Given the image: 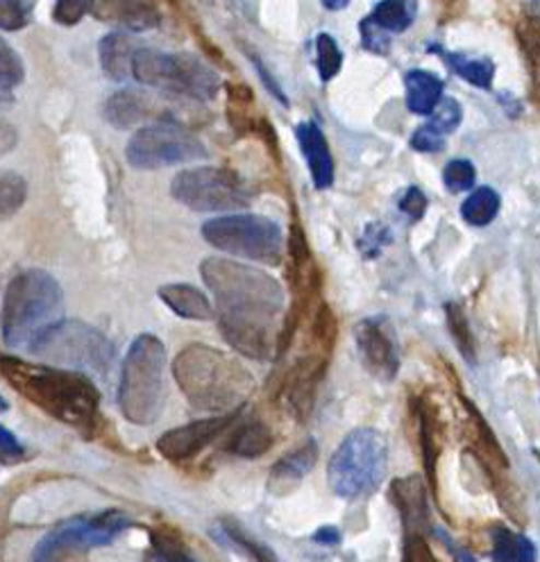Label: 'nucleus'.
<instances>
[{
	"label": "nucleus",
	"mask_w": 540,
	"mask_h": 562,
	"mask_svg": "<svg viewBox=\"0 0 540 562\" xmlns=\"http://www.w3.org/2000/svg\"><path fill=\"white\" fill-rule=\"evenodd\" d=\"M204 286L219 306V329L230 346L248 359L270 361L280 354L278 318L284 289L268 272L221 257L200 264Z\"/></svg>",
	"instance_id": "obj_1"
},
{
	"label": "nucleus",
	"mask_w": 540,
	"mask_h": 562,
	"mask_svg": "<svg viewBox=\"0 0 540 562\" xmlns=\"http://www.w3.org/2000/svg\"><path fill=\"white\" fill-rule=\"evenodd\" d=\"M0 374L27 401L78 431L94 429L101 395L82 372L59 370L0 354Z\"/></svg>",
	"instance_id": "obj_2"
},
{
	"label": "nucleus",
	"mask_w": 540,
	"mask_h": 562,
	"mask_svg": "<svg viewBox=\"0 0 540 562\" xmlns=\"http://www.w3.org/2000/svg\"><path fill=\"white\" fill-rule=\"evenodd\" d=\"M173 377L193 409L209 413L238 411L255 390L253 374L242 361L200 342L175 356Z\"/></svg>",
	"instance_id": "obj_3"
},
{
	"label": "nucleus",
	"mask_w": 540,
	"mask_h": 562,
	"mask_svg": "<svg viewBox=\"0 0 540 562\" xmlns=\"http://www.w3.org/2000/svg\"><path fill=\"white\" fill-rule=\"evenodd\" d=\"M64 293L59 281L46 270H25L16 274L5 293L0 329L5 346L30 350L35 340L62 320Z\"/></svg>",
	"instance_id": "obj_4"
},
{
	"label": "nucleus",
	"mask_w": 540,
	"mask_h": 562,
	"mask_svg": "<svg viewBox=\"0 0 540 562\" xmlns=\"http://www.w3.org/2000/svg\"><path fill=\"white\" fill-rule=\"evenodd\" d=\"M164 342L153 333H141L126 354L118 384V406L126 420L139 426L153 424L164 406Z\"/></svg>",
	"instance_id": "obj_5"
},
{
	"label": "nucleus",
	"mask_w": 540,
	"mask_h": 562,
	"mask_svg": "<svg viewBox=\"0 0 540 562\" xmlns=\"http://www.w3.org/2000/svg\"><path fill=\"white\" fill-rule=\"evenodd\" d=\"M139 84L173 96L209 103L223 86L219 73L187 52H162L155 48H137L132 57V75Z\"/></svg>",
	"instance_id": "obj_6"
},
{
	"label": "nucleus",
	"mask_w": 540,
	"mask_h": 562,
	"mask_svg": "<svg viewBox=\"0 0 540 562\" xmlns=\"http://www.w3.org/2000/svg\"><path fill=\"white\" fill-rule=\"evenodd\" d=\"M388 472V443L375 429H356L327 465V481L348 502L375 494Z\"/></svg>",
	"instance_id": "obj_7"
},
{
	"label": "nucleus",
	"mask_w": 540,
	"mask_h": 562,
	"mask_svg": "<svg viewBox=\"0 0 540 562\" xmlns=\"http://www.w3.org/2000/svg\"><path fill=\"white\" fill-rule=\"evenodd\" d=\"M202 238L221 253L250 259L266 266H280L284 255V236L278 223L266 215L234 213L221 215L202 225Z\"/></svg>",
	"instance_id": "obj_8"
},
{
	"label": "nucleus",
	"mask_w": 540,
	"mask_h": 562,
	"mask_svg": "<svg viewBox=\"0 0 540 562\" xmlns=\"http://www.w3.org/2000/svg\"><path fill=\"white\" fill-rule=\"evenodd\" d=\"M132 526V517L121 511L71 517L57 524L39 540L33 551V562H67L78 553L114 542Z\"/></svg>",
	"instance_id": "obj_9"
},
{
	"label": "nucleus",
	"mask_w": 540,
	"mask_h": 562,
	"mask_svg": "<svg viewBox=\"0 0 540 562\" xmlns=\"http://www.w3.org/2000/svg\"><path fill=\"white\" fill-rule=\"evenodd\" d=\"M30 352H35L52 363L69 365L82 374H105L114 361L111 342L94 327L78 320H59L35 340Z\"/></svg>",
	"instance_id": "obj_10"
},
{
	"label": "nucleus",
	"mask_w": 540,
	"mask_h": 562,
	"mask_svg": "<svg viewBox=\"0 0 540 562\" xmlns=\"http://www.w3.org/2000/svg\"><path fill=\"white\" fill-rule=\"evenodd\" d=\"M173 198L193 211H234L253 202V191L246 182L227 168L200 166L175 175L171 184Z\"/></svg>",
	"instance_id": "obj_11"
},
{
	"label": "nucleus",
	"mask_w": 540,
	"mask_h": 562,
	"mask_svg": "<svg viewBox=\"0 0 540 562\" xmlns=\"http://www.w3.org/2000/svg\"><path fill=\"white\" fill-rule=\"evenodd\" d=\"M207 154L204 143L173 120H160L137 130L126 150L130 166L141 171L200 162L207 160Z\"/></svg>",
	"instance_id": "obj_12"
},
{
	"label": "nucleus",
	"mask_w": 540,
	"mask_h": 562,
	"mask_svg": "<svg viewBox=\"0 0 540 562\" xmlns=\"http://www.w3.org/2000/svg\"><path fill=\"white\" fill-rule=\"evenodd\" d=\"M354 340L359 356L375 379L388 384L398 377L402 354L398 331L391 320L386 316L364 318L354 327Z\"/></svg>",
	"instance_id": "obj_13"
},
{
	"label": "nucleus",
	"mask_w": 540,
	"mask_h": 562,
	"mask_svg": "<svg viewBox=\"0 0 540 562\" xmlns=\"http://www.w3.org/2000/svg\"><path fill=\"white\" fill-rule=\"evenodd\" d=\"M418 16V0H379L375 10L362 21L364 48L377 55H386L391 48V37L402 35Z\"/></svg>",
	"instance_id": "obj_14"
},
{
	"label": "nucleus",
	"mask_w": 540,
	"mask_h": 562,
	"mask_svg": "<svg viewBox=\"0 0 540 562\" xmlns=\"http://www.w3.org/2000/svg\"><path fill=\"white\" fill-rule=\"evenodd\" d=\"M236 415H238V411H232V413H223L216 418L193 422V424L177 426L162 435L157 443V449L164 458H168L173 463L189 460L198 452H202L209 443H212L219 433H223L236 420Z\"/></svg>",
	"instance_id": "obj_15"
},
{
	"label": "nucleus",
	"mask_w": 540,
	"mask_h": 562,
	"mask_svg": "<svg viewBox=\"0 0 540 562\" xmlns=\"http://www.w3.org/2000/svg\"><path fill=\"white\" fill-rule=\"evenodd\" d=\"M327 367V354H309L300 359L291 372L286 384V397L291 403V411L297 420H307L314 411L316 390Z\"/></svg>",
	"instance_id": "obj_16"
},
{
	"label": "nucleus",
	"mask_w": 540,
	"mask_h": 562,
	"mask_svg": "<svg viewBox=\"0 0 540 562\" xmlns=\"http://www.w3.org/2000/svg\"><path fill=\"white\" fill-rule=\"evenodd\" d=\"M391 499L400 511L404 536H423L430 528V504L423 477L398 479L391 485Z\"/></svg>",
	"instance_id": "obj_17"
},
{
	"label": "nucleus",
	"mask_w": 540,
	"mask_h": 562,
	"mask_svg": "<svg viewBox=\"0 0 540 562\" xmlns=\"http://www.w3.org/2000/svg\"><path fill=\"white\" fill-rule=\"evenodd\" d=\"M92 14L98 21L124 25L134 33H143L160 23L155 0H92Z\"/></svg>",
	"instance_id": "obj_18"
},
{
	"label": "nucleus",
	"mask_w": 540,
	"mask_h": 562,
	"mask_svg": "<svg viewBox=\"0 0 540 562\" xmlns=\"http://www.w3.org/2000/svg\"><path fill=\"white\" fill-rule=\"evenodd\" d=\"M295 139L305 154L316 189H329L334 184V160L322 130L316 122H300L295 128Z\"/></svg>",
	"instance_id": "obj_19"
},
{
	"label": "nucleus",
	"mask_w": 540,
	"mask_h": 562,
	"mask_svg": "<svg viewBox=\"0 0 540 562\" xmlns=\"http://www.w3.org/2000/svg\"><path fill=\"white\" fill-rule=\"evenodd\" d=\"M463 120V109L455 98H441L432 109L430 120L411 137V148L418 152H438L445 148V139L453 134Z\"/></svg>",
	"instance_id": "obj_20"
},
{
	"label": "nucleus",
	"mask_w": 540,
	"mask_h": 562,
	"mask_svg": "<svg viewBox=\"0 0 540 562\" xmlns=\"http://www.w3.org/2000/svg\"><path fill=\"white\" fill-rule=\"evenodd\" d=\"M316 460H318V443L316 441H307L303 447L289 452L284 458L278 460L273 470H270L268 490L275 496L291 494L300 485V481H303L314 470Z\"/></svg>",
	"instance_id": "obj_21"
},
{
	"label": "nucleus",
	"mask_w": 540,
	"mask_h": 562,
	"mask_svg": "<svg viewBox=\"0 0 540 562\" xmlns=\"http://www.w3.org/2000/svg\"><path fill=\"white\" fill-rule=\"evenodd\" d=\"M466 409H468V415H470V443L474 447V454L479 456V460H482V465L486 467L489 475L497 479L500 472L508 470V458L504 456L497 438L493 435V431L489 429L482 413H479L470 401H466Z\"/></svg>",
	"instance_id": "obj_22"
},
{
	"label": "nucleus",
	"mask_w": 540,
	"mask_h": 562,
	"mask_svg": "<svg viewBox=\"0 0 540 562\" xmlns=\"http://www.w3.org/2000/svg\"><path fill=\"white\" fill-rule=\"evenodd\" d=\"M155 114V105L139 91H118L105 103V118L118 130H128Z\"/></svg>",
	"instance_id": "obj_23"
},
{
	"label": "nucleus",
	"mask_w": 540,
	"mask_h": 562,
	"mask_svg": "<svg viewBox=\"0 0 540 562\" xmlns=\"http://www.w3.org/2000/svg\"><path fill=\"white\" fill-rule=\"evenodd\" d=\"M162 302L173 308L179 318L185 320H212L214 318V306L207 300L204 293L189 284H166L160 289Z\"/></svg>",
	"instance_id": "obj_24"
},
{
	"label": "nucleus",
	"mask_w": 540,
	"mask_h": 562,
	"mask_svg": "<svg viewBox=\"0 0 540 562\" xmlns=\"http://www.w3.org/2000/svg\"><path fill=\"white\" fill-rule=\"evenodd\" d=\"M407 84V107L413 114H432L443 98V80L430 71L413 69L404 78Z\"/></svg>",
	"instance_id": "obj_25"
},
{
	"label": "nucleus",
	"mask_w": 540,
	"mask_h": 562,
	"mask_svg": "<svg viewBox=\"0 0 540 562\" xmlns=\"http://www.w3.org/2000/svg\"><path fill=\"white\" fill-rule=\"evenodd\" d=\"M214 538L230 545L236 551H242L250 562H278L273 551H270L263 542L255 540L253 534H248V530L242 524L230 519V517L221 519L214 526Z\"/></svg>",
	"instance_id": "obj_26"
},
{
	"label": "nucleus",
	"mask_w": 540,
	"mask_h": 562,
	"mask_svg": "<svg viewBox=\"0 0 540 562\" xmlns=\"http://www.w3.org/2000/svg\"><path fill=\"white\" fill-rule=\"evenodd\" d=\"M134 42L121 33L107 35L101 46V67L111 80H126L132 75V57H134Z\"/></svg>",
	"instance_id": "obj_27"
},
{
	"label": "nucleus",
	"mask_w": 540,
	"mask_h": 562,
	"mask_svg": "<svg viewBox=\"0 0 540 562\" xmlns=\"http://www.w3.org/2000/svg\"><path fill=\"white\" fill-rule=\"evenodd\" d=\"M491 555L495 562H536V545L506 526L491 528Z\"/></svg>",
	"instance_id": "obj_28"
},
{
	"label": "nucleus",
	"mask_w": 540,
	"mask_h": 562,
	"mask_svg": "<svg viewBox=\"0 0 540 562\" xmlns=\"http://www.w3.org/2000/svg\"><path fill=\"white\" fill-rule=\"evenodd\" d=\"M445 65L453 69L459 78H463L468 84L479 86V89H491L493 78H495V65L486 57H466L459 52H447L441 50Z\"/></svg>",
	"instance_id": "obj_29"
},
{
	"label": "nucleus",
	"mask_w": 540,
	"mask_h": 562,
	"mask_svg": "<svg viewBox=\"0 0 540 562\" xmlns=\"http://www.w3.org/2000/svg\"><path fill=\"white\" fill-rule=\"evenodd\" d=\"M500 207H502L500 194L493 191L491 186H479V189L472 191L468 200L461 204V215L463 221L472 227H486L497 218Z\"/></svg>",
	"instance_id": "obj_30"
},
{
	"label": "nucleus",
	"mask_w": 540,
	"mask_h": 562,
	"mask_svg": "<svg viewBox=\"0 0 540 562\" xmlns=\"http://www.w3.org/2000/svg\"><path fill=\"white\" fill-rule=\"evenodd\" d=\"M148 562H198L185 540L171 528H157L150 534Z\"/></svg>",
	"instance_id": "obj_31"
},
{
	"label": "nucleus",
	"mask_w": 540,
	"mask_h": 562,
	"mask_svg": "<svg viewBox=\"0 0 540 562\" xmlns=\"http://www.w3.org/2000/svg\"><path fill=\"white\" fill-rule=\"evenodd\" d=\"M270 447H273V431H270L268 424L263 422H248L234 435V441L230 445V449L236 456H244V458H259Z\"/></svg>",
	"instance_id": "obj_32"
},
{
	"label": "nucleus",
	"mask_w": 540,
	"mask_h": 562,
	"mask_svg": "<svg viewBox=\"0 0 540 562\" xmlns=\"http://www.w3.org/2000/svg\"><path fill=\"white\" fill-rule=\"evenodd\" d=\"M420 415V452H423L425 467H427V481L432 483V490L436 492V460H438V435H436V420L430 411V406L423 401L418 406Z\"/></svg>",
	"instance_id": "obj_33"
},
{
	"label": "nucleus",
	"mask_w": 540,
	"mask_h": 562,
	"mask_svg": "<svg viewBox=\"0 0 540 562\" xmlns=\"http://www.w3.org/2000/svg\"><path fill=\"white\" fill-rule=\"evenodd\" d=\"M445 316H447V327H449V333H453V338H455L457 350L472 365L477 361V340L470 329L466 311L459 304L449 302V304H445Z\"/></svg>",
	"instance_id": "obj_34"
},
{
	"label": "nucleus",
	"mask_w": 540,
	"mask_h": 562,
	"mask_svg": "<svg viewBox=\"0 0 540 562\" xmlns=\"http://www.w3.org/2000/svg\"><path fill=\"white\" fill-rule=\"evenodd\" d=\"M27 184L16 173H0V221H8L25 202Z\"/></svg>",
	"instance_id": "obj_35"
},
{
	"label": "nucleus",
	"mask_w": 540,
	"mask_h": 562,
	"mask_svg": "<svg viewBox=\"0 0 540 562\" xmlns=\"http://www.w3.org/2000/svg\"><path fill=\"white\" fill-rule=\"evenodd\" d=\"M316 67L322 82H329L339 75L343 67V52L332 35L320 33L316 37Z\"/></svg>",
	"instance_id": "obj_36"
},
{
	"label": "nucleus",
	"mask_w": 540,
	"mask_h": 562,
	"mask_svg": "<svg viewBox=\"0 0 540 562\" xmlns=\"http://www.w3.org/2000/svg\"><path fill=\"white\" fill-rule=\"evenodd\" d=\"M477 179V171L468 160H455L449 162L443 171V182H445V189L449 194H463L470 191L474 186Z\"/></svg>",
	"instance_id": "obj_37"
},
{
	"label": "nucleus",
	"mask_w": 540,
	"mask_h": 562,
	"mask_svg": "<svg viewBox=\"0 0 540 562\" xmlns=\"http://www.w3.org/2000/svg\"><path fill=\"white\" fill-rule=\"evenodd\" d=\"M33 21V5L27 0H0V30L16 33Z\"/></svg>",
	"instance_id": "obj_38"
},
{
	"label": "nucleus",
	"mask_w": 540,
	"mask_h": 562,
	"mask_svg": "<svg viewBox=\"0 0 540 562\" xmlns=\"http://www.w3.org/2000/svg\"><path fill=\"white\" fill-rule=\"evenodd\" d=\"M25 78V69H23V61L16 55V50L0 39V84L14 89L16 84H21Z\"/></svg>",
	"instance_id": "obj_39"
},
{
	"label": "nucleus",
	"mask_w": 540,
	"mask_h": 562,
	"mask_svg": "<svg viewBox=\"0 0 540 562\" xmlns=\"http://www.w3.org/2000/svg\"><path fill=\"white\" fill-rule=\"evenodd\" d=\"M92 12V0H55V21L62 25H75Z\"/></svg>",
	"instance_id": "obj_40"
},
{
	"label": "nucleus",
	"mask_w": 540,
	"mask_h": 562,
	"mask_svg": "<svg viewBox=\"0 0 540 562\" xmlns=\"http://www.w3.org/2000/svg\"><path fill=\"white\" fill-rule=\"evenodd\" d=\"M25 458L23 445L14 438L3 424H0V465H16Z\"/></svg>",
	"instance_id": "obj_41"
},
{
	"label": "nucleus",
	"mask_w": 540,
	"mask_h": 562,
	"mask_svg": "<svg viewBox=\"0 0 540 562\" xmlns=\"http://www.w3.org/2000/svg\"><path fill=\"white\" fill-rule=\"evenodd\" d=\"M404 562H438L423 536L404 538Z\"/></svg>",
	"instance_id": "obj_42"
},
{
	"label": "nucleus",
	"mask_w": 540,
	"mask_h": 562,
	"mask_svg": "<svg viewBox=\"0 0 540 562\" xmlns=\"http://www.w3.org/2000/svg\"><path fill=\"white\" fill-rule=\"evenodd\" d=\"M400 209L411 218V221H420L427 211V198L423 191L411 186V189L404 194V198L400 200Z\"/></svg>",
	"instance_id": "obj_43"
},
{
	"label": "nucleus",
	"mask_w": 540,
	"mask_h": 562,
	"mask_svg": "<svg viewBox=\"0 0 540 562\" xmlns=\"http://www.w3.org/2000/svg\"><path fill=\"white\" fill-rule=\"evenodd\" d=\"M388 241H391V232H388V230L381 227V225H371V227L366 230V241H362V245L368 243L366 255H368V257H375L377 249H381Z\"/></svg>",
	"instance_id": "obj_44"
},
{
	"label": "nucleus",
	"mask_w": 540,
	"mask_h": 562,
	"mask_svg": "<svg viewBox=\"0 0 540 562\" xmlns=\"http://www.w3.org/2000/svg\"><path fill=\"white\" fill-rule=\"evenodd\" d=\"M314 542L325 545V547H332L341 542V530L337 526H322L314 534Z\"/></svg>",
	"instance_id": "obj_45"
},
{
	"label": "nucleus",
	"mask_w": 540,
	"mask_h": 562,
	"mask_svg": "<svg viewBox=\"0 0 540 562\" xmlns=\"http://www.w3.org/2000/svg\"><path fill=\"white\" fill-rule=\"evenodd\" d=\"M12 101H14L12 89H8V86L0 84V109L8 107V105H12Z\"/></svg>",
	"instance_id": "obj_46"
},
{
	"label": "nucleus",
	"mask_w": 540,
	"mask_h": 562,
	"mask_svg": "<svg viewBox=\"0 0 540 562\" xmlns=\"http://www.w3.org/2000/svg\"><path fill=\"white\" fill-rule=\"evenodd\" d=\"M348 3H350V0H322V5L327 10H332V12H339V10L348 8Z\"/></svg>",
	"instance_id": "obj_47"
},
{
	"label": "nucleus",
	"mask_w": 540,
	"mask_h": 562,
	"mask_svg": "<svg viewBox=\"0 0 540 562\" xmlns=\"http://www.w3.org/2000/svg\"><path fill=\"white\" fill-rule=\"evenodd\" d=\"M3 411H8V401L0 397V413H3Z\"/></svg>",
	"instance_id": "obj_48"
}]
</instances>
